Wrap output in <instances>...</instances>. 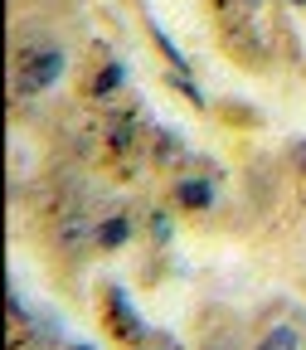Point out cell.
I'll return each mask as SVG.
<instances>
[{"label":"cell","instance_id":"obj_1","mask_svg":"<svg viewBox=\"0 0 306 350\" xmlns=\"http://www.w3.org/2000/svg\"><path fill=\"white\" fill-rule=\"evenodd\" d=\"M64 73V54L59 49H29L25 54V68H20V93H44V88H54V78Z\"/></svg>","mask_w":306,"mask_h":350},{"label":"cell","instance_id":"obj_2","mask_svg":"<svg viewBox=\"0 0 306 350\" xmlns=\"http://www.w3.org/2000/svg\"><path fill=\"white\" fill-rule=\"evenodd\" d=\"M253 350H301V326L296 321H277V326L262 331V340Z\"/></svg>","mask_w":306,"mask_h":350},{"label":"cell","instance_id":"obj_3","mask_svg":"<svg viewBox=\"0 0 306 350\" xmlns=\"http://www.w3.org/2000/svg\"><path fill=\"white\" fill-rule=\"evenodd\" d=\"M107 301H112V317H117V326H122L117 336H126V340L146 336V321H137V317H131V306H126V297H122V292H112Z\"/></svg>","mask_w":306,"mask_h":350},{"label":"cell","instance_id":"obj_4","mask_svg":"<svg viewBox=\"0 0 306 350\" xmlns=\"http://www.w3.org/2000/svg\"><path fill=\"white\" fill-rule=\"evenodd\" d=\"M175 195H180L185 209H209V204H214V190H209L204 180H180V185H175Z\"/></svg>","mask_w":306,"mask_h":350},{"label":"cell","instance_id":"obj_5","mask_svg":"<svg viewBox=\"0 0 306 350\" xmlns=\"http://www.w3.org/2000/svg\"><path fill=\"white\" fill-rule=\"evenodd\" d=\"M126 234H131L126 214H112V219H102V224H98V243H102V248H122Z\"/></svg>","mask_w":306,"mask_h":350},{"label":"cell","instance_id":"obj_6","mask_svg":"<svg viewBox=\"0 0 306 350\" xmlns=\"http://www.w3.org/2000/svg\"><path fill=\"white\" fill-rule=\"evenodd\" d=\"M117 83H122V68L112 64V68H107V73L98 78V93H112V88H117Z\"/></svg>","mask_w":306,"mask_h":350},{"label":"cell","instance_id":"obj_7","mask_svg":"<svg viewBox=\"0 0 306 350\" xmlns=\"http://www.w3.org/2000/svg\"><path fill=\"white\" fill-rule=\"evenodd\" d=\"M292 156H296V165L306 170V137H296V146H292Z\"/></svg>","mask_w":306,"mask_h":350},{"label":"cell","instance_id":"obj_8","mask_svg":"<svg viewBox=\"0 0 306 350\" xmlns=\"http://www.w3.org/2000/svg\"><path fill=\"white\" fill-rule=\"evenodd\" d=\"M238 5H248V10H258V5H262V0H238Z\"/></svg>","mask_w":306,"mask_h":350},{"label":"cell","instance_id":"obj_9","mask_svg":"<svg viewBox=\"0 0 306 350\" xmlns=\"http://www.w3.org/2000/svg\"><path fill=\"white\" fill-rule=\"evenodd\" d=\"M287 5H306V0H287Z\"/></svg>","mask_w":306,"mask_h":350}]
</instances>
